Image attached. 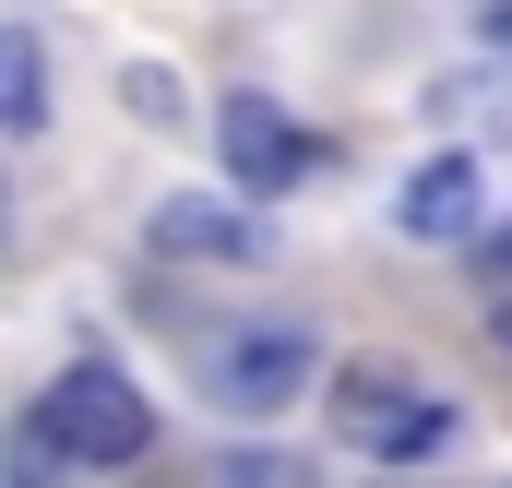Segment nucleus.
I'll return each mask as SVG.
<instances>
[{
    "mask_svg": "<svg viewBox=\"0 0 512 488\" xmlns=\"http://www.w3.org/2000/svg\"><path fill=\"white\" fill-rule=\"evenodd\" d=\"M0 250H12V203H0Z\"/></svg>",
    "mask_w": 512,
    "mask_h": 488,
    "instance_id": "ddd939ff",
    "label": "nucleus"
},
{
    "mask_svg": "<svg viewBox=\"0 0 512 488\" xmlns=\"http://www.w3.org/2000/svg\"><path fill=\"white\" fill-rule=\"evenodd\" d=\"M227 488H310L298 453H227Z\"/></svg>",
    "mask_w": 512,
    "mask_h": 488,
    "instance_id": "1a4fd4ad",
    "label": "nucleus"
},
{
    "mask_svg": "<svg viewBox=\"0 0 512 488\" xmlns=\"http://www.w3.org/2000/svg\"><path fill=\"white\" fill-rule=\"evenodd\" d=\"M143 239L167 250V262H215V274H251V262H274L262 215H251V203H227V191H167Z\"/></svg>",
    "mask_w": 512,
    "mask_h": 488,
    "instance_id": "39448f33",
    "label": "nucleus"
},
{
    "mask_svg": "<svg viewBox=\"0 0 512 488\" xmlns=\"http://www.w3.org/2000/svg\"><path fill=\"white\" fill-rule=\"evenodd\" d=\"M334 441L370 453V465H429V453L453 441V405L417 393L405 369H346V381H334Z\"/></svg>",
    "mask_w": 512,
    "mask_h": 488,
    "instance_id": "7ed1b4c3",
    "label": "nucleus"
},
{
    "mask_svg": "<svg viewBox=\"0 0 512 488\" xmlns=\"http://www.w3.org/2000/svg\"><path fill=\"white\" fill-rule=\"evenodd\" d=\"M215 155H227V191H239V203H274V191H298V179L322 167V143L286 120L262 84H239V96L215 108Z\"/></svg>",
    "mask_w": 512,
    "mask_h": 488,
    "instance_id": "20e7f679",
    "label": "nucleus"
},
{
    "mask_svg": "<svg viewBox=\"0 0 512 488\" xmlns=\"http://www.w3.org/2000/svg\"><path fill=\"white\" fill-rule=\"evenodd\" d=\"M489 346H501V358H512V298H501V310H489Z\"/></svg>",
    "mask_w": 512,
    "mask_h": 488,
    "instance_id": "9b49d317",
    "label": "nucleus"
},
{
    "mask_svg": "<svg viewBox=\"0 0 512 488\" xmlns=\"http://www.w3.org/2000/svg\"><path fill=\"white\" fill-rule=\"evenodd\" d=\"M465 250H477V262H489V274H512V227H501V239H465Z\"/></svg>",
    "mask_w": 512,
    "mask_h": 488,
    "instance_id": "9d476101",
    "label": "nucleus"
},
{
    "mask_svg": "<svg viewBox=\"0 0 512 488\" xmlns=\"http://www.w3.org/2000/svg\"><path fill=\"white\" fill-rule=\"evenodd\" d=\"M310 369H322V334L310 322H239V334H215L203 346V405H227V417H286L298 393H310Z\"/></svg>",
    "mask_w": 512,
    "mask_h": 488,
    "instance_id": "f03ea898",
    "label": "nucleus"
},
{
    "mask_svg": "<svg viewBox=\"0 0 512 488\" xmlns=\"http://www.w3.org/2000/svg\"><path fill=\"white\" fill-rule=\"evenodd\" d=\"M489 48H512V0H501V12H489Z\"/></svg>",
    "mask_w": 512,
    "mask_h": 488,
    "instance_id": "f8f14e48",
    "label": "nucleus"
},
{
    "mask_svg": "<svg viewBox=\"0 0 512 488\" xmlns=\"http://www.w3.org/2000/svg\"><path fill=\"white\" fill-rule=\"evenodd\" d=\"M0 488H72V465L48 453V429H36V417H12V441H0Z\"/></svg>",
    "mask_w": 512,
    "mask_h": 488,
    "instance_id": "6e6552de",
    "label": "nucleus"
},
{
    "mask_svg": "<svg viewBox=\"0 0 512 488\" xmlns=\"http://www.w3.org/2000/svg\"><path fill=\"white\" fill-rule=\"evenodd\" d=\"M0 131L12 143L48 131V48H36V24H0Z\"/></svg>",
    "mask_w": 512,
    "mask_h": 488,
    "instance_id": "0eeeda50",
    "label": "nucleus"
},
{
    "mask_svg": "<svg viewBox=\"0 0 512 488\" xmlns=\"http://www.w3.org/2000/svg\"><path fill=\"white\" fill-rule=\"evenodd\" d=\"M393 227H405V239H429V250L477 239V227H489V167H477V155H429V167H405Z\"/></svg>",
    "mask_w": 512,
    "mask_h": 488,
    "instance_id": "423d86ee",
    "label": "nucleus"
},
{
    "mask_svg": "<svg viewBox=\"0 0 512 488\" xmlns=\"http://www.w3.org/2000/svg\"><path fill=\"white\" fill-rule=\"evenodd\" d=\"M24 417L48 429V453H60L72 477H120V465L155 453V405H143V381H131L120 358H72Z\"/></svg>",
    "mask_w": 512,
    "mask_h": 488,
    "instance_id": "f257e3e1",
    "label": "nucleus"
}]
</instances>
